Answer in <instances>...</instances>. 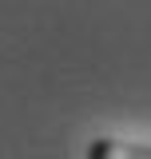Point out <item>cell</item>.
<instances>
[{"mask_svg": "<svg viewBox=\"0 0 151 159\" xmlns=\"http://www.w3.org/2000/svg\"><path fill=\"white\" fill-rule=\"evenodd\" d=\"M88 159H151V147L143 143H123V139H92Z\"/></svg>", "mask_w": 151, "mask_h": 159, "instance_id": "obj_1", "label": "cell"}]
</instances>
